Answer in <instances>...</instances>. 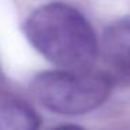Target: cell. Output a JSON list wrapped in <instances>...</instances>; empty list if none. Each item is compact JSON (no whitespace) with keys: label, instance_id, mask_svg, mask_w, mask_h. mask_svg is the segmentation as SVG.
I'll list each match as a JSON object with an SVG mask.
<instances>
[{"label":"cell","instance_id":"3957f363","mask_svg":"<svg viewBox=\"0 0 130 130\" xmlns=\"http://www.w3.org/2000/svg\"><path fill=\"white\" fill-rule=\"evenodd\" d=\"M99 52L113 80L130 84V17L112 23L106 28Z\"/></svg>","mask_w":130,"mask_h":130},{"label":"cell","instance_id":"6da1fadb","mask_svg":"<svg viewBox=\"0 0 130 130\" xmlns=\"http://www.w3.org/2000/svg\"><path fill=\"white\" fill-rule=\"evenodd\" d=\"M27 42L59 69H88L99 55V42L87 18L63 0H43L21 9Z\"/></svg>","mask_w":130,"mask_h":130},{"label":"cell","instance_id":"8992f818","mask_svg":"<svg viewBox=\"0 0 130 130\" xmlns=\"http://www.w3.org/2000/svg\"><path fill=\"white\" fill-rule=\"evenodd\" d=\"M6 77H4V71H3V67H2V62H0V85L4 83Z\"/></svg>","mask_w":130,"mask_h":130},{"label":"cell","instance_id":"5b68a950","mask_svg":"<svg viewBox=\"0 0 130 130\" xmlns=\"http://www.w3.org/2000/svg\"><path fill=\"white\" fill-rule=\"evenodd\" d=\"M49 130H84L81 126L74 123H64V124H59V126H55Z\"/></svg>","mask_w":130,"mask_h":130},{"label":"cell","instance_id":"277c9868","mask_svg":"<svg viewBox=\"0 0 130 130\" xmlns=\"http://www.w3.org/2000/svg\"><path fill=\"white\" fill-rule=\"evenodd\" d=\"M38 112L21 96L0 88V130H39Z\"/></svg>","mask_w":130,"mask_h":130},{"label":"cell","instance_id":"7a4b0ae2","mask_svg":"<svg viewBox=\"0 0 130 130\" xmlns=\"http://www.w3.org/2000/svg\"><path fill=\"white\" fill-rule=\"evenodd\" d=\"M113 88L109 73L88 69H53L35 74L29 83L34 98L57 115L78 116L98 109Z\"/></svg>","mask_w":130,"mask_h":130}]
</instances>
